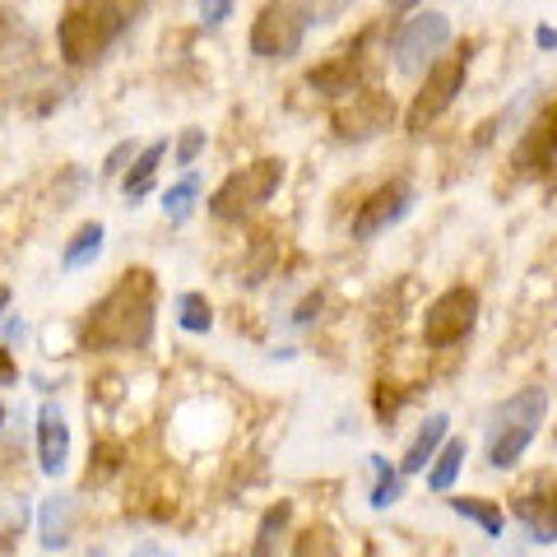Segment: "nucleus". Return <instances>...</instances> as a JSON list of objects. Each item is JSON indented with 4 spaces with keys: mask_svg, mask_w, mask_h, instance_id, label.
Segmentation results:
<instances>
[{
    "mask_svg": "<svg viewBox=\"0 0 557 557\" xmlns=\"http://www.w3.org/2000/svg\"><path fill=\"white\" fill-rule=\"evenodd\" d=\"M153 317H159V284L149 270H126L112 293L89 307L79 325V344L89 354H135L153 339Z\"/></svg>",
    "mask_w": 557,
    "mask_h": 557,
    "instance_id": "nucleus-1",
    "label": "nucleus"
},
{
    "mask_svg": "<svg viewBox=\"0 0 557 557\" xmlns=\"http://www.w3.org/2000/svg\"><path fill=\"white\" fill-rule=\"evenodd\" d=\"M548 413V391L544 386H525L511 399H502L487 418V465L493 469H516L520 456L530 450V442L539 437Z\"/></svg>",
    "mask_w": 557,
    "mask_h": 557,
    "instance_id": "nucleus-2",
    "label": "nucleus"
},
{
    "mask_svg": "<svg viewBox=\"0 0 557 557\" xmlns=\"http://www.w3.org/2000/svg\"><path fill=\"white\" fill-rule=\"evenodd\" d=\"M121 28L126 24H121L102 0H75L57 20V47H61L65 65H94L102 51L121 38Z\"/></svg>",
    "mask_w": 557,
    "mask_h": 557,
    "instance_id": "nucleus-3",
    "label": "nucleus"
},
{
    "mask_svg": "<svg viewBox=\"0 0 557 557\" xmlns=\"http://www.w3.org/2000/svg\"><path fill=\"white\" fill-rule=\"evenodd\" d=\"M278 182H284V159H260V163L242 168V172H228L214 196H209V214L223 219V223H242L251 209L270 205Z\"/></svg>",
    "mask_w": 557,
    "mask_h": 557,
    "instance_id": "nucleus-4",
    "label": "nucleus"
},
{
    "mask_svg": "<svg viewBox=\"0 0 557 557\" xmlns=\"http://www.w3.org/2000/svg\"><path fill=\"white\" fill-rule=\"evenodd\" d=\"M469 61H474V42H465V47H456L450 57H442L437 65L428 70V79H423V89L413 94V102H409V116H405V126H409V135H423L432 121H437L450 102L460 98V89H465V79H469Z\"/></svg>",
    "mask_w": 557,
    "mask_h": 557,
    "instance_id": "nucleus-5",
    "label": "nucleus"
},
{
    "mask_svg": "<svg viewBox=\"0 0 557 557\" xmlns=\"http://www.w3.org/2000/svg\"><path fill=\"white\" fill-rule=\"evenodd\" d=\"M307 38V20L293 0H270L265 10L251 20V57L260 61H293L302 51Z\"/></svg>",
    "mask_w": 557,
    "mask_h": 557,
    "instance_id": "nucleus-6",
    "label": "nucleus"
},
{
    "mask_svg": "<svg viewBox=\"0 0 557 557\" xmlns=\"http://www.w3.org/2000/svg\"><path fill=\"white\" fill-rule=\"evenodd\" d=\"M450 42V20L437 10H418L413 20H405L395 28L391 38V51H395V65L405 70V75H418V70H432L442 61V51Z\"/></svg>",
    "mask_w": 557,
    "mask_h": 557,
    "instance_id": "nucleus-7",
    "label": "nucleus"
},
{
    "mask_svg": "<svg viewBox=\"0 0 557 557\" xmlns=\"http://www.w3.org/2000/svg\"><path fill=\"white\" fill-rule=\"evenodd\" d=\"M479 321V293L474 288H446L437 302L428 307V317H423V344L428 348H450V344H460L469 330H474Z\"/></svg>",
    "mask_w": 557,
    "mask_h": 557,
    "instance_id": "nucleus-8",
    "label": "nucleus"
},
{
    "mask_svg": "<svg viewBox=\"0 0 557 557\" xmlns=\"http://www.w3.org/2000/svg\"><path fill=\"white\" fill-rule=\"evenodd\" d=\"M413 205H418L413 182L395 177V182H386V186H376L372 196L358 205V214H354V223H348V233H354V242H372V237H381V233H391Z\"/></svg>",
    "mask_w": 557,
    "mask_h": 557,
    "instance_id": "nucleus-9",
    "label": "nucleus"
},
{
    "mask_svg": "<svg viewBox=\"0 0 557 557\" xmlns=\"http://www.w3.org/2000/svg\"><path fill=\"white\" fill-rule=\"evenodd\" d=\"M395 126V102L381 89H358L335 108V135L339 139H372Z\"/></svg>",
    "mask_w": 557,
    "mask_h": 557,
    "instance_id": "nucleus-10",
    "label": "nucleus"
},
{
    "mask_svg": "<svg viewBox=\"0 0 557 557\" xmlns=\"http://www.w3.org/2000/svg\"><path fill=\"white\" fill-rule=\"evenodd\" d=\"M368 42H372V33H362V38H354L344 51H335L325 65H317L307 75V84L317 94H325V98H354L358 89H362V75H368V61H362V51H368Z\"/></svg>",
    "mask_w": 557,
    "mask_h": 557,
    "instance_id": "nucleus-11",
    "label": "nucleus"
},
{
    "mask_svg": "<svg viewBox=\"0 0 557 557\" xmlns=\"http://www.w3.org/2000/svg\"><path fill=\"white\" fill-rule=\"evenodd\" d=\"M511 163L525 172V177H548V172H557V102H548L544 116H534L525 126Z\"/></svg>",
    "mask_w": 557,
    "mask_h": 557,
    "instance_id": "nucleus-12",
    "label": "nucleus"
},
{
    "mask_svg": "<svg viewBox=\"0 0 557 557\" xmlns=\"http://www.w3.org/2000/svg\"><path fill=\"white\" fill-rule=\"evenodd\" d=\"M516 520L534 544H557V479H534V487L516 493Z\"/></svg>",
    "mask_w": 557,
    "mask_h": 557,
    "instance_id": "nucleus-13",
    "label": "nucleus"
},
{
    "mask_svg": "<svg viewBox=\"0 0 557 557\" xmlns=\"http://www.w3.org/2000/svg\"><path fill=\"white\" fill-rule=\"evenodd\" d=\"M38 465H42L47 479H61L65 465H70V428H65V413L57 405L38 409Z\"/></svg>",
    "mask_w": 557,
    "mask_h": 557,
    "instance_id": "nucleus-14",
    "label": "nucleus"
},
{
    "mask_svg": "<svg viewBox=\"0 0 557 557\" xmlns=\"http://www.w3.org/2000/svg\"><path fill=\"white\" fill-rule=\"evenodd\" d=\"M446 428H450V418H446V413H432L428 423L418 428V437L409 442L405 460H399V474H423V469L437 460V450L446 446Z\"/></svg>",
    "mask_w": 557,
    "mask_h": 557,
    "instance_id": "nucleus-15",
    "label": "nucleus"
},
{
    "mask_svg": "<svg viewBox=\"0 0 557 557\" xmlns=\"http://www.w3.org/2000/svg\"><path fill=\"white\" fill-rule=\"evenodd\" d=\"M38 534L42 548H65L70 534H75V497H47L38 507Z\"/></svg>",
    "mask_w": 557,
    "mask_h": 557,
    "instance_id": "nucleus-16",
    "label": "nucleus"
},
{
    "mask_svg": "<svg viewBox=\"0 0 557 557\" xmlns=\"http://www.w3.org/2000/svg\"><path fill=\"white\" fill-rule=\"evenodd\" d=\"M163 159H168V139H153V145H145V149L135 153V163L126 172V200L149 196V186H153V177H159Z\"/></svg>",
    "mask_w": 557,
    "mask_h": 557,
    "instance_id": "nucleus-17",
    "label": "nucleus"
},
{
    "mask_svg": "<svg viewBox=\"0 0 557 557\" xmlns=\"http://www.w3.org/2000/svg\"><path fill=\"white\" fill-rule=\"evenodd\" d=\"M465 456H469V446L460 437H446V446L437 450V460L428 465V487L432 493H450L460 479V469H465Z\"/></svg>",
    "mask_w": 557,
    "mask_h": 557,
    "instance_id": "nucleus-18",
    "label": "nucleus"
},
{
    "mask_svg": "<svg viewBox=\"0 0 557 557\" xmlns=\"http://www.w3.org/2000/svg\"><path fill=\"white\" fill-rule=\"evenodd\" d=\"M368 465H372V507L376 511L395 507V502L405 497V474H399V465H391L386 456H368Z\"/></svg>",
    "mask_w": 557,
    "mask_h": 557,
    "instance_id": "nucleus-19",
    "label": "nucleus"
},
{
    "mask_svg": "<svg viewBox=\"0 0 557 557\" xmlns=\"http://www.w3.org/2000/svg\"><path fill=\"white\" fill-rule=\"evenodd\" d=\"M102 251V223H84V228L65 242V251H61V270H84V265H94Z\"/></svg>",
    "mask_w": 557,
    "mask_h": 557,
    "instance_id": "nucleus-20",
    "label": "nucleus"
},
{
    "mask_svg": "<svg viewBox=\"0 0 557 557\" xmlns=\"http://www.w3.org/2000/svg\"><path fill=\"white\" fill-rule=\"evenodd\" d=\"M450 511L465 516V520H474L487 539H502V530H507V516H502V507H497V502H487V497H456V502H450Z\"/></svg>",
    "mask_w": 557,
    "mask_h": 557,
    "instance_id": "nucleus-21",
    "label": "nucleus"
},
{
    "mask_svg": "<svg viewBox=\"0 0 557 557\" xmlns=\"http://www.w3.org/2000/svg\"><path fill=\"white\" fill-rule=\"evenodd\" d=\"M172 311H177V325L186 335H209V330H214V307H209L205 293H177Z\"/></svg>",
    "mask_w": 557,
    "mask_h": 557,
    "instance_id": "nucleus-22",
    "label": "nucleus"
},
{
    "mask_svg": "<svg viewBox=\"0 0 557 557\" xmlns=\"http://www.w3.org/2000/svg\"><path fill=\"white\" fill-rule=\"evenodd\" d=\"M288 520H293V507H288V502H278V507H270L265 516H260V530H256V548H251V557H274V553H278V539H284V530H288Z\"/></svg>",
    "mask_w": 557,
    "mask_h": 557,
    "instance_id": "nucleus-23",
    "label": "nucleus"
},
{
    "mask_svg": "<svg viewBox=\"0 0 557 557\" xmlns=\"http://www.w3.org/2000/svg\"><path fill=\"white\" fill-rule=\"evenodd\" d=\"M196 196H200V172L190 168L177 186H168V190H163V209H168V219H177V223H182V219L190 214V205H196Z\"/></svg>",
    "mask_w": 557,
    "mask_h": 557,
    "instance_id": "nucleus-24",
    "label": "nucleus"
},
{
    "mask_svg": "<svg viewBox=\"0 0 557 557\" xmlns=\"http://www.w3.org/2000/svg\"><path fill=\"white\" fill-rule=\"evenodd\" d=\"M354 5V0H302V20H307V28L311 24H335V20H344V10Z\"/></svg>",
    "mask_w": 557,
    "mask_h": 557,
    "instance_id": "nucleus-25",
    "label": "nucleus"
},
{
    "mask_svg": "<svg viewBox=\"0 0 557 557\" xmlns=\"http://www.w3.org/2000/svg\"><path fill=\"white\" fill-rule=\"evenodd\" d=\"M205 153V131H182V139H177V168H196V159Z\"/></svg>",
    "mask_w": 557,
    "mask_h": 557,
    "instance_id": "nucleus-26",
    "label": "nucleus"
},
{
    "mask_svg": "<svg viewBox=\"0 0 557 557\" xmlns=\"http://www.w3.org/2000/svg\"><path fill=\"white\" fill-rule=\"evenodd\" d=\"M126 163H135V139H121V145L108 153V163H102V177H121Z\"/></svg>",
    "mask_w": 557,
    "mask_h": 557,
    "instance_id": "nucleus-27",
    "label": "nucleus"
},
{
    "mask_svg": "<svg viewBox=\"0 0 557 557\" xmlns=\"http://www.w3.org/2000/svg\"><path fill=\"white\" fill-rule=\"evenodd\" d=\"M233 5H237V0H200V20L209 28H219V24L233 20Z\"/></svg>",
    "mask_w": 557,
    "mask_h": 557,
    "instance_id": "nucleus-28",
    "label": "nucleus"
},
{
    "mask_svg": "<svg viewBox=\"0 0 557 557\" xmlns=\"http://www.w3.org/2000/svg\"><path fill=\"white\" fill-rule=\"evenodd\" d=\"M102 5H108V10L116 14L121 24H135L139 14H145V5H149V0H102Z\"/></svg>",
    "mask_w": 557,
    "mask_h": 557,
    "instance_id": "nucleus-29",
    "label": "nucleus"
},
{
    "mask_svg": "<svg viewBox=\"0 0 557 557\" xmlns=\"http://www.w3.org/2000/svg\"><path fill=\"white\" fill-rule=\"evenodd\" d=\"M24 516H28V511H24V502H20V507L10 511L5 525H0V553H5V548L14 544V539H20V530H24Z\"/></svg>",
    "mask_w": 557,
    "mask_h": 557,
    "instance_id": "nucleus-30",
    "label": "nucleus"
},
{
    "mask_svg": "<svg viewBox=\"0 0 557 557\" xmlns=\"http://www.w3.org/2000/svg\"><path fill=\"white\" fill-rule=\"evenodd\" d=\"M20 381V368H14V358H10V348L0 344V386H14Z\"/></svg>",
    "mask_w": 557,
    "mask_h": 557,
    "instance_id": "nucleus-31",
    "label": "nucleus"
},
{
    "mask_svg": "<svg viewBox=\"0 0 557 557\" xmlns=\"http://www.w3.org/2000/svg\"><path fill=\"white\" fill-rule=\"evenodd\" d=\"M534 47L553 51V47H557V28H553V24H539V28H534Z\"/></svg>",
    "mask_w": 557,
    "mask_h": 557,
    "instance_id": "nucleus-32",
    "label": "nucleus"
},
{
    "mask_svg": "<svg viewBox=\"0 0 557 557\" xmlns=\"http://www.w3.org/2000/svg\"><path fill=\"white\" fill-rule=\"evenodd\" d=\"M311 311H321V293H311V298L298 307V317H293V321H298V325H307V321H311Z\"/></svg>",
    "mask_w": 557,
    "mask_h": 557,
    "instance_id": "nucleus-33",
    "label": "nucleus"
},
{
    "mask_svg": "<svg viewBox=\"0 0 557 557\" xmlns=\"http://www.w3.org/2000/svg\"><path fill=\"white\" fill-rule=\"evenodd\" d=\"M423 0H386V14H413Z\"/></svg>",
    "mask_w": 557,
    "mask_h": 557,
    "instance_id": "nucleus-34",
    "label": "nucleus"
},
{
    "mask_svg": "<svg viewBox=\"0 0 557 557\" xmlns=\"http://www.w3.org/2000/svg\"><path fill=\"white\" fill-rule=\"evenodd\" d=\"M10 298H14V293H10L5 284H0V317H5V311H10Z\"/></svg>",
    "mask_w": 557,
    "mask_h": 557,
    "instance_id": "nucleus-35",
    "label": "nucleus"
},
{
    "mask_svg": "<svg viewBox=\"0 0 557 557\" xmlns=\"http://www.w3.org/2000/svg\"><path fill=\"white\" fill-rule=\"evenodd\" d=\"M0 428H5V405H0Z\"/></svg>",
    "mask_w": 557,
    "mask_h": 557,
    "instance_id": "nucleus-36",
    "label": "nucleus"
}]
</instances>
